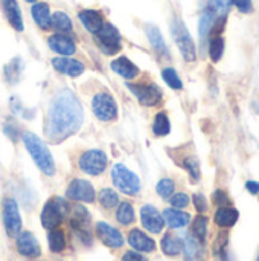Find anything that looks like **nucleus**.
Masks as SVG:
<instances>
[{
	"instance_id": "2f4dec72",
	"label": "nucleus",
	"mask_w": 259,
	"mask_h": 261,
	"mask_svg": "<svg viewBox=\"0 0 259 261\" xmlns=\"http://www.w3.org/2000/svg\"><path fill=\"white\" fill-rule=\"evenodd\" d=\"M153 130L157 136H165L171 132V122L163 112L156 116L154 124H153Z\"/></svg>"
},
{
	"instance_id": "ddd939ff",
	"label": "nucleus",
	"mask_w": 259,
	"mask_h": 261,
	"mask_svg": "<svg viewBox=\"0 0 259 261\" xmlns=\"http://www.w3.org/2000/svg\"><path fill=\"white\" fill-rule=\"evenodd\" d=\"M140 217H142V225L145 229H148L153 234L162 232V229L165 226V220L154 206H151V205L143 206L140 211Z\"/></svg>"
},
{
	"instance_id": "a19ab883",
	"label": "nucleus",
	"mask_w": 259,
	"mask_h": 261,
	"mask_svg": "<svg viewBox=\"0 0 259 261\" xmlns=\"http://www.w3.org/2000/svg\"><path fill=\"white\" fill-rule=\"evenodd\" d=\"M214 203L218 205L220 208H221V206H227V205H229V197H227V194H226L224 191H221V190L215 191V193H214Z\"/></svg>"
},
{
	"instance_id": "423d86ee",
	"label": "nucleus",
	"mask_w": 259,
	"mask_h": 261,
	"mask_svg": "<svg viewBox=\"0 0 259 261\" xmlns=\"http://www.w3.org/2000/svg\"><path fill=\"white\" fill-rule=\"evenodd\" d=\"M95 41H96L98 47L107 55H113V54H118L121 50L119 31L111 24H104L95 34Z\"/></svg>"
},
{
	"instance_id": "c756f323",
	"label": "nucleus",
	"mask_w": 259,
	"mask_h": 261,
	"mask_svg": "<svg viewBox=\"0 0 259 261\" xmlns=\"http://www.w3.org/2000/svg\"><path fill=\"white\" fill-rule=\"evenodd\" d=\"M214 21H215V14L208 8L203 15H202V20H200V37H202V43L206 41L212 26H214Z\"/></svg>"
},
{
	"instance_id": "f03ea898",
	"label": "nucleus",
	"mask_w": 259,
	"mask_h": 261,
	"mask_svg": "<svg viewBox=\"0 0 259 261\" xmlns=\"http://www.w3.org/2000/svg\"><path fill=\"white\" fill-rule=\"evenodd\" d=\"M23 141H24V145H26L29 154L34 159V162L37 164V167L44 174L53 176L55 174V162H53V158H52L50 151L44 145V142L34 133H24Z\"/></svg>"
},
{
	"instance_id": "1a4fd4ad",
	"label": "nucleus",
	"mask_w": 259,
	"mask_h": 261,
	"mask_svg": "<svg viewBox=\"0 0 259 261\" xmlns=\"http://www.w3.org/2000/svg\"><path fill=\"white\" fill-rule=\"evenodd\" d=\"M92 109H93V113L96 115V118H99L101 121H113L118 116L116 102H114L113 96L108 93H98L93 98Z\"/></svg>"
},
{
	"instance_id": "f8f14e48",
	"label": "nucleus",
	"mask_w": 259,
	"mask_h": 261,
	"mask_svg": "<svg viewBox=\"0 0 259 261\" xmlns=\"http://www.w3.org/2000/svg\"><path fill=\"white\" fill-rule=\"evenodd\" d=\"M89 225H90V216L82 206H75L73 216L70 219L72 229L87 243H90V234H89Z\"/></svg>"
},
{
	"instance_id": "b1692460",
	"label": "nucleus",
	"mask_w": 259,
	"mask_h": 261,
	"mask_svg": "<svg viewBox=\"0 0 259 261\" xmlns=\"http://www.w3.org/2000/svg\"><path fill=\"white\" fill-rule=\"evenodd\" d=\"M163 220L168 223V226L171 228H183L189 223L191 216L188 213L183 211H177V210H166L163 213Z\"/></svg>"
},
{
	"instance_id": "a211bd4d",
	"label": "nucleus",
	"mask_w": 259,
	"mask_h": 261,
	"mask_svg": "<svg viewBox=\"0 0 259 261\" xmlns=\"http://www.w3.org/2000/svg\"><path fill=\"white\" fill-rule=\"evenodd\" d=\"M2 8H3V12H5L9 24L15 31H23L24 26H23V17H21V11H20L18 3L15 0H3Z\"/></svg>"
},
{
	"instance_id": "ea45409f",
	"label": "nucleus",
	"mask_w": 259,
	"mask_h": 261,
	"mask_svg": "<svg viewBox=\"0 0 259 261\" xmlns=\"http://www.w3.org/2000/svg\"><path fill=\"white\" fill-rule=\"evenodd\" d=\"M188 203H189V197H188L186 194H183V193L176 194V196H172V199H171V205H172L174 208H185V206H188Z\"/></svg>"
},
{
	"instance_id": "37998d69",
	"label": "nucleus",
	"mask_w": 259,
	"mask_h": 261,
	"mask_svg": "<svg viewBox=\"0 0 259 261\" xmlns=\"http://www.w3.org/2000/svg\"><path fill=\"white\" fill-rule=\"evenodd\" d=\"M232 3H235V6L244 14L252 11V0H232Z\"/></svg>"
},
{
	"instance_id": "5701e85b",
	"label": "nucleus",
	"mask_w": 259,
	"mask_h": 261,
	"mask_svg": "<svg viewBox=\"0 0 259 261\" xmlns=\"http://www.w3.org/2000/svg\"><path fill=\"white\" fill-rule=\"evenodd\" d=\"M32 17L35 20V23L41 28V29H49L50 28V11L47 3L44 2H38L32 6Z\"/></svg>"
},
{
	"instance_id": "bb28decb",
	"label": "nucleus",
	"mask_w": 259,
	"mask_h": 261,
	"mask_svg": "<svg viewBox=\"0 0 259 261\" xmlns=\"http://www.w3.org/2000/svg\"><path fill=\"white\" fill-rule=\"evenodd\" d=\"M182 248H183L182 240L177 239V237H174V236H171V234L165 236L163 240H162V251H163L166 255H169V257L179 255L180 251H182Z\"/></svg>"
},
{
	"instance_id": "c85d7f7f",
	"label": "nucleus",
	"mask_w": 259,
	"mask_h": 261,
	"mask_svg": "<svg viewBox=\"0 0 259 261\" xmlns=\"http://www.w3.org/2000/svg\"><path fill=\"white\" fill-rule=\"evenodd\" d=\"M47 242H49V249L55 254L61 252L66 246V239L63 231L60 229H50L49 236H47Z\"/></svg>"
},
{
	"instance_id": "7c9ffc66",
	"label": "nucleus",
	"mask_w": 259,
	"mask_h": 261,
	"mask_svg": "<svg viewBox=\"0 0 259 261\" xmlns=\"http://www.w3.org/2000/svg\"><path fill=\"white\" fill-rule=\"evenodd\" d=\"M116 219H118V222L121 225H125V226L133 223L134 222V210H133V206L130 203H127V202L121 203L118 211H116Z\"/></svg>"
},
{
	"instance_id": "c03bdc74",
	"label": "nucleus",
	"mask_w": 259,
	"mask_h": 261,
	"mask_svg": "<svg viewBox=\"0 0 259 261\" xmlns=\"http://www.w3.org/2000/svg\"><path fill=\"white\" fill-rule=\"evenodd\" d=\"M122 261H148L145 257H142L140 254H137V252H133V251H130V252H125L124 254V257H122Z\"/></svg>"
},
{
	"instance_id": "58836bf2",
	"label": "nucleus",
	"mask_w": 259,
	"mask_h": 261,
	"mask_svg": "<svg viewBox=\"0 0 259 261\" xmlns=\"http://www.w3.org/2000/svg\"><path fill=\"white\" fill-rule=\"evenodd\" d=\"M157 193L163 197V199H168V197H171L172 196V193H174V182L172 180H169V179H163V180H160L159 184H157Z\"/></svg>"
},
{
	"instance_id": "2eb2a0df",
	"label": "nucleus",
	"mask_w": 259,
	"mask_h": 261,
	"mask_svg": "<svg viewBox=\"0 0 259 261\" xmlns=\"http://www.w3.org/2000/svg\"><path fill=\"white\" fill-rule=\"evenodd\" d=\"M17 251L27 258H37L41 254L37 239L31 232H21L17 239Z\"/></svg>"
},
{
	"instance_id": "aec40b11",
	"label": "nucleus",
	"mask_w": 259,
	"mask_h": 261,
	"mask_svg": "<svg viewBox=\"0 0 259 261\" xmlns=\"http://www.w3.org/2000/svg\"><path fill=\"white\" fill-rule=\"evenodd\" d=\"M111 69L125 80H131V78H136L139 75L137 66L133 64L127 57H119L118 60H114L111 63Z\"/></svg>"
},
{
	"instance_id": "de8ad7c7",
	"label": "nucleus",
	"mask_w": 259,
	"mask_h": 261,
	"mask_svg": "<svg viewBox=\"0 0 259 261\" xmlns=\"http://www.w3.org/2000/svg\"><path fill=\"white\" fill-rule=\"evenodd\" d=\"M256 261H259V255H258V260H256Z\"/></svg>"
},
{
	"instance_id": "4c0bfd02",
	"label": "nucleus",
	"mask_w": 259,
	"mask_h": 261,
	"mask_svg": "<svg viewBox=\"0 0 259 261\" xmlns=\"http://www.w3.org/2000/svg\"><path fill=\"white\" fill-rule=\"evenodd\" d=\"M183 167L188 170V173L191 174L192 180H198L200 179V162L195 158H188L183 162Z\"/></svg>"
},
{
	"instance_id": "f704fd0d",
	"label": "nucleus",
	"mask_w": 259,
	"mask_h": 261,
	"mask_svg": "<svg viewBox=\"0 0 259 261\" xmlns=\"http://www.w3.org/2000/svg\"><path fill=\"white\" fill-rule=\"evenodd\" d=\"M206 231H208V219L205 216H198L194 223H192V236L200 240V242H205L206 239Z\"/></svg>"
},
{
	"instance_id": "6ab92c4d",
	"label": "nucleus",
	"mask_w": 259,
	"mask_h": 261,
	"mask_svg": "<svg viewBox=\"0 0 259 261\" xmlns=\"http://www.w3.org/2000/svg\"><path fill=\"white\" fill-rule=\"evenodd\" d=\"M128 243L140 252H153L156 249V243L153 239H150L148 236H145L142 231L139 229H133L128 236Z\"/></svg>"
},
{
	"instance_id": "c9c22d12",
	"label": "nucleus",
	"mask_w": 259,
	"mask_h": 261,
	"mask_svg": "<svg viewBox=\"0 0 259 261\" xmlns=\"http://www.w3.org/2000/svg\"><path fill=\"white\" fill-rule=\"evenodd\" d=\"M232 0H209V9L220 18H226V14L229 12Z\"/></svg>"
},
{
	"instance_id": "9d476101",
	"label": "nucleus",
	"mask_w": 259,
	"mask_h": 261,
	"mask_svg": "<svg viewBox=\"0 0 259 261\" xmlns=\"http://www.w3.org/2000/svg\"><path fill=\"white\" fill-rule=\"evenodd\" d=\"M66 196H67V199H72V200L92 203L95 200V190H93L92 184H89L87 180L75 179L67 187Z\"/></svg>"
},
{
	"instance_id": "79ce46f5",
	"label": "nucleus",
	"mask_w": 259,
	"mask_h": 261,
	"mask_svg": "<svg viewBox=\"0 0 259 261\" xmlns=\"http://www.w3.org/2000/svg\"><path fill=\"white\" fill-rule=\"evenodd\" d=\"M194 205H195L197 211H200V213L208 210V202H206L205 196H202V194H195L194 196Z\"/></svg>"
},
{
	"instance_id": "4468645a",
	"label": "nucleus",
	"mask_w": 259,
	"mask_h": 261,
	"mask_svg": "<svg viewBox=\"0 0 259 261\" xmlns=\"http://www.w3.org/2000/svg\"><path fill=\"white\" fill-rule=\"evenodd\" d=\"M96 232H98L99 240L108 248L116 249V248H121L124 245V237L121 236V232L116 228H113L104 222H99L96 225Z\"/></svg>"
},
{
	"instance_id": "39448f33",
	"label": "nucleus",
	"mask_w": 259,
	"mask_h": 261,
	"mask_svg": "<svg viewBox=\"0 0 259 261\" xmlns=\"http://www.w3.org/2000/svg\"><path fill=\"white\" fill-rule=\"evenodd\" d=\"M172 35H174V40H176L183 58L186 61H194L195 57H197L194 40L189 35V32H188L186 26L183 24V21L179 20V18H176L174 23H172Z\"/></svg>"
},
{
	"instance_id": "412c9836",
	"label": "nucleus",
	"mask_w": 259,
	"mask_h": 261,
	"mask_svg": "<svg viewBox=\"0 0 259 261\" xmlns=\"http://www.w3.org/2000/svg\"><path fill=\"white\" fill-rule=\"evenodd\" d=\"M79 20L82 23V26L92 32V34H96L102 26H104V21H102V17L98 11H93V9H85V11H81L79 12Z\"/></svg>"
},
{
	"instance_id": "7ed1b4c3",
	"label": "nucleus",
	"mask_w": 259,
	"mask_h": 261,
	"mask_svg": "<svg viewBox=\"0 0 259 261\" xmlns=\"http://www.w3.org/2000/svg\"><path fill=\"white\" fill-rule=\"evenodd\" d=\"M69 213V205L61 197H52L43 208L41 223L46 229H55Z\"/></svg>"
},
{
	"instance_id": "473e14b6",
	"label": "nucleus",
	"mask_w": 259,
	"mask_h": 261,
	"mask_svg": "<svg viewBox=\"0 0 259 261\" xmlns=\"http://www.w3.org/2000/svg\"><path fill=\"white\" fill-rule=\"evenodd\" d=\"M119 199H118V194L111 190V188H104L99 191V203L107 208V210H111L118 205Z\"/></svg>"
},
{
	"instance_id": "9b49d317",
	"label": "nucleus",
	"mask_w": 259,
	"mask_h": 261,
	"mask_svg": "<svg viewBox=\"0 0 259 261\" xmlns=\"http://www.w3.org/2000/svg\"><path fill=\"white\" fill-rule=\"evenodd\" d=\"M128 89L143 106H156L162 99V92L156 84H128Z\"/></svg>"
},
{
	"instance_id": "dca6fc26",
	"label": "nucleus",
	"mask_w": 259,
	"mask_h": 261,
	"mask_svg": "<svg viewBox=\"0 0 259 261\" xmlns=\"http://www.w3.org/2000/svg\"><path fill=\"white\" fill-rule=\"evenodd\" d=\"M52 64L60 73H66L72 78H76L84 72V64L81 61L72 60L67 57H56L52 60Z\"/></svg>"
},
{
	"instance_id": "cd10ccee",
	"label": "nucleus",
	"mask_w": 259,
	"mask_h": 261,
	"mask_svg": "<svg viewBox=\"0 0 259 261\" xmlns=\"http://www.w3.org/2000/svg\"><path fill=\"white\" fill-rule=\"evenodd\" d=\"M50 24L53 26V29L63 32V34L72 32V21H70L69 15L64 12H55L50 17Z\"/></svg>"
},
{
	"instance_id": "4be33fe9",
	"label": "nucleus",
	"mask_w": 259,
	"mask_h": 261,
	"mask_svg": "<svg viewBox=\"0 0 259 261\" xmlns=\"http://www.w3.org/2000/svg\"><path fill=\"white\" fill-rule=\"evenodd\" d=\"M185 258L186 261H202L203 260V246L202 242L197 240L194 236H188L185 240Z\"/></svg>"
},
{
	"instance_id": "e433bc0d",
	"label": "nucleus",
	"mask_w": 259,
	"mask_h": 261,
	"mask_svg": "<svg viewBox=\"0 0 259 261\" xmlns=\"http://www.w3.org/2000/svg\"><path fill=\"white\" fill-rule=\"evenodd\" d=\"M162 76H163V80L166 81V84L169 87H172L176 90H180L183 87V84H182V81H180V78H179V75H177V72L174 69H171V67L165 69L162 72Z\"/></svg>"
},
{
	"instance_id": "72a5a7b5",
	"label": "nucleus",
	"mask_w": 259,
	"mask_h": 261,
	"mask_svg": "<svg viewBox=\"0 0 259 261\" xmlns=\"http://www.w3.org/2000/svg\"><path fill=\"white\" fill-rule=\"evenodd\" d=\"M223 52H224V40H223V37L217 35L209 43V55H211V60L212 61H218L223 57Z\"/></svg>"
},
{
	"instance_id": "f3484780",
	"label": "nucleus",
	"mask_w": 259,
	"mask_h": 261,
	"mask_svg": "<svg viewBox=\"0 0 259 261\" xmlns=\"http://www.w3.org/2000/svg\"><path fill=\"white\" fill-rule=\"evenodd\" d=\"M47 43H49V47L52 50H55L56 54H60L63 57L72 55L76 50V46H75L73 40L66 37L64 34H55V35L49 37Z\"/></svg>"
},
{
	"instance_id": "a18cd8bd",
	"label": "nucleus",
	"mask_w": 259,
	"mask_h": 261,
	"mask_svg": "<svg viewBox=\"0 0 259 261\" xmlns=\"http://www.w3.org/2000/svg\"><path fill=\"white\" fill-rule=\"evenodd\" d=\"M246 187H247V190H249L252 194H256V193H259L258 182H247V184H246Z\"/></svg>"
},
{
	"instance_id": "49530a36",
	"label": "nucleus",
	"mask_w": 259,
	"mask_h": 261,
	"mask_svg": "<svg viewBox=\"0 0 259 261\" xmlns=\"http://www.w3.org/2000/svg\"><path fill=\"white\" fill-rule=\"evenodd\" d=\"M26 2H31V3H34V2H37V0H26Z\"/></svg>"
},
{
	"instance_id": "f257e3e1",
	"label": "nucleus",
	"mask_w": 259,
	"mask_h": 261,
	"mask_svg": "<svg viewBox=\"0 0 259 261\" xmlns=\"http://www.w3.org/2000/svg\"><path fill=\"white\" fill-rule=\"evenodd\" d=\"M84 121V110L78 98L69 89L58 90L49 106L44 133L47 139L58 144L75 135Z\"/></svg>"
},
{
	"instance_id": "a878e982",
	"label": "nucleus",
	"mask_w": 259,
	"mask_h": 261,
	"mask_svg": "<svg viewBox=\"0 0 259 261\" xmlns=\"http://www.w3.org/2000/svg\"><path fill=\"white\" fill-rule=\"evenodd\" d=\"M147 35H148V40H150L151 46L154 47V50L159 55H168V47L165 44V40H163L160 31L156 26H147Z\"/></svg>"
},
{
	"instance_id": "393cba45",
	"label": "nucleus",
	"mask_w": 259,
	"mask_h": 261,
	"mask_svg": "<svg viewBox=\"0 0 259 261\" xmlns=\"http://www.w3.org/2000/svg\"><path fill=\"white\" fill-rule=\"evenodd\" d=\"M238 220V211L234 208H224L221 206L217 213H215V223L221 228H231L235 225V222Z\"/></svg>"
},
{
	"instance_id": "6e6552de",
	"label": "nucleus",
	"mask_w": 259,
	"mask_h": 261,
	"mask_svg": "<svg viewBox=\"0 0 259 261\" xmlns=\"http://www.w3.org/2000/svg\"><path fill=\"white\" fill-rule=\"evenodd\" d=\"M107 162H108V159L104 151L90 150V151H85L79 158V168L90 176H99L101 173L105 171Z\"/></svg>"
},
{
	"instance_id": "20e7f679",
	"label": "nucleus",
	"mask_w": 259,
	"mask_h": 261,
	"mask_svg": "<svg viewBox=\"0 0 259 261\" xmlns=\"http://www.w3.org/2000/svg\"><path fill=\"white\" fill-rule=\"evenodd\" d=\"M111 177H113V182L118 187V190H121L122 193H125L128 196H134L140 191L139 177L122 164H116L113 167Z\"/></svg>"
},
{
	"instance_id": "0eeeda50",
	"label": "nucleus",
	"mask_w": 259,
	"mask_h": 261,
	"mask_svg": "<svg viewBox=\"0 0 259 261\" xmlns=\"http://www.w3.org/2000/svg\"><path fill=\"white\" fill-rule=\"evenodd\" d=\"M2 219L9 237H15L21 229V217L18 213V206L14 199H5L2 203Z\"/></svg>"
}]
</instances>
